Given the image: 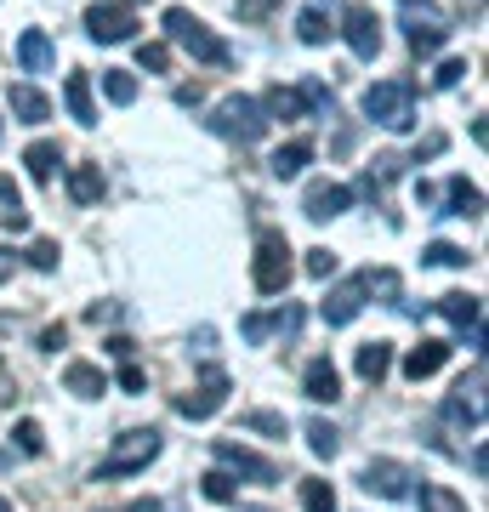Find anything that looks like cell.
<instances>
[{
    "instance_id": "37",
    "label": "cell",
    "mask_w": 489,
    "mask_h": 512,
    "mask_svg": "<svg viewBox=\"0 0 489 512\" xmlns=\"http://www.w3.org/2000/svg\"><path fill=\"white\" fill-rule=\"evenodd\" d=\"M12 439H18L23 456H40V450H46V433H40V421H18V427H12Z\"/></svg>"
},
{
    "instance_id": "31",
    "label": "cell",
    "mask_w": 489,
    "mask_h": 512,
    "mask_svg": "<svg viewBox=\"0 0 489 512\" xmlns=\"http://www.w3.org/2000/svg\"><path fill=\"white\" fill-rule=\"evenodd\" d=\"M296 35L308 40V46H325V40H330V18L319 12V6H308V12L296 18Z\"/></svg>"
},
{
    "instance_id": "27",
    "label": "cell",
    "mask_w": 489,
    "mask_h": 512,
    "mask_svg": "<svg viewBox=\"0 0 489 512\" xmlns=\"http://www.w3.org/2000/svg\"><path fill=\"white\" fill-rule=\"evenodd\" d=\"M69 194H74V205H97L103 200V171H97V165H74Z\"/></svg>"
},
{
    "instance_id": "47",
    "label": "cell",
    "mask_w": 489,
    "mask_h": 512,
    "mask_svg": "<svg viewBox=\"0 0 489 512\" xmlns=\"http://www.w3.org/2000/svg\"><path fill=\"white\" fill-rule=\"evenodd\" d=\"M12 268H18V256H12V251H6V245H0V285L12 279Z\"/></svg>"
},
{
    "instance_id": "15",
    "label": "cell",
    "mask_w": 489,
    "mask_h": 512,
    "mask_svg": "<svg viewBox=\"0 0 489 512\" xmlns=\"http://www.w3.org/2000/svg\"><path fill=\"white\" fill-rule=\"evenodd\" d=\"M347 205H353V188L347 183H313L302 211H308V222H330V217H342Z\"/></svg>"
},
{
    "instance_id": "34",
    "label": "cell",
    "mask_w": 489,
    "mask_h": 512,
    "mask_svg": "<svg viewBox=\"0 0 489 512\" xmlns=\"http://www.w3.org/2000/svg\"><path fill=\"white\" fill-rule=\"evenodd\" d=\"M137 63H143L148 74H165L171 69V46H165V40H143V46H137Z\"/></svg>"
},
{
    "instance_id": "50",
    "label": "cell",
    "mask_w": 489,
    "mask_h": 512,
    "mask_svg": "<svg viewBox=\"0 0 489 512\" xmlns=\"http://www.w3.org/2000/svg\"><path fill=\"white\" fill-rule=\"evenodd\" d=\"M0 512H12V501H6V495H0Z\"/></svg>"
},
{
    "instance_id": "42",
    "label": "cell",
    "mask_w": 489,
    "mask_h": 512,
    "mask_svg": "<svg viewBox=\"0 0 489 512\" xmlns=\"http://www.w3.org/2000/svg\"><path fill=\"white\" fill-rule=\"evenodd\" d=\"M120 387H126V393H143V387H148L143 365H131V359H126V365H120Z\"/></svg>"
},
{
    "instance_id": "10",
    "label": "cell",
    "mask_w": 489,
    "mask_h": 512,
    "mask_svg": "<svg viewBox=\"0 0 489 512\" xmlns=\"http://www.w3.org/2000/svg\"><path fill=\"white\" fill-rule=\"evenodd\" d=\"M342 35H347V46H353V57H376L381 52V18L364 6V0H353L342 12Z\"/></svg>"
},
{
    "instance_id": "13",
    "label": "cell",
    "mask_w": 489,
    "mask_h": 512,
    "mask_svg": "<svg viewBox=\"0 0 489 512\" xmlns=\"http://www.w3.org/2000/svg\"><path fill=\"white\" fill-rule=\"evenodd\" d=\"M211 450H217L222 473H245V478H256V484H273V478H279V467H273V461H262L256 450H245V444H234V439H217Z\"/></svg>"
},
{
    "instance_id": "30",
    "label": "cell",
    "mask_w": 489,
    "mask_h": 512,
    "mask_svg": "<svg viewBox=\"0 0 489 512\" xmlns=\"http://www.w3.org/2000/svg\"><path fill=\"white\" fill-rule=\"evenodd\" d=\"M103 92H109V103H137V80H131L126 69H103Z\"/></svg>"
},
{
    "instance_id": "45",
    "label": "cell",
    "mask_w": 489,
    "mask_h": 512,
    "mask_svg": "<svg viewBox=\"0 0 489 512\" xmlns=\"http://www.w3.org/2000/svg\"><path fill=\"white\" fill-rule=\"evenodd\" d=\"M433 154H444V137H438V131H433V137H427V143L416 148V154H410V165H421V160H433Z\"/></svg>"
},
{
    "instance_id": "24",
    "label": "cell",
    "mask_w": 489,
    "mask_h": 512,
    "mask_svg": "<svg viewBox=\"0 0 489 512\" xmlns=\"http://www.w3.org/2000/svg\"><path fill=\"white\" fill-rule=\"evenodd\" d=\"M0 222L12 228V234H29V211H23V194L12 177H0Z\"/></svg>"
},
{
    "instance_id": "25",
    "label": "cell",
    "mask_w": 489,
    "mask_h": 512,
    "mask_svg": "<svg viewBox=\"0 0 489 512\" xmlns=\"http://www.w3.org/2000/svg\"><path fill=\"white\" fill-rule=\"evenodd\" d=\"M444 194H450V217H484V194H478L467 177H450Z\"/></svg>"
},
{
    "instance_id": "6",
    "label": "cell",
    "mask_w": 489,
    "mask_h": 512,
    "mask_svg": "<svg viewBox=\"0 0 489 512\" xmlns=\"http://www.w3.org/2000/svg\"><path fill=\"white\" fill-rule=\"evenodd\" d=\"M404 40H410V52L433 57L444 52V40H450V18L438 12V6H427V0H404Z\"/></svg>"
},
{
    "instance_id": "2",
    "label": "cell",
    "mask_w": 489,
    "mask_h": 512,
    "mask_svg": "<svg viewBox=\"0 0 489 512\" xmlns=\"http://www.w3.org/2000/svg\"><path fill=\"white\" fill-rule=\"evenodd\" d=\"M364 114L387 131H410L416 126V80H376L364 92Z\"/></svg>"
},
{
    "instance_id": "16",
    "label": "cell",
    "mask_w": 489,
    "mask_h": 512,
    "mask_svg": "<svg viewBox=\"0 0 489 512\" xmlns=\"http://www.w3.org/2000/svg\"><path fill=\"white\" fill-rule=\"evenodd\" d=\"M302 393H308L313 404H336V399H342V370H336L325 353H319V359L302 370Z\"/></svg>"
},
{
    "instance_id": "33",
    "label": "cell",
    "mask_w": 489,
    "mask_h": 512,
    "mask_svg": "<svg viewBox=\"0 0 489 512\" xmlns=\"http://www.w3.org/2000/svg\"><path fill=\"white\" fill-rule=\"evenodd\" d=\"M200 490L211 495L217 507H228V501L239 495V478H234V473H222V467H217V473H205V478H200Z\"/></svg>"
},
{
    "instance_id": "49",
    "label": "cell",
    "mask_w": 489,
    "mask_h": 512,
    "mask_svg": "<svg viewBox=\"0 0 489 512\" xmlns=\"http://www.w3.org/2000/svg\"><path fill=\"white\" fill-rule=\"evenodd\" d=\"M126 512H160V507H154V501H131Z\"/></svg>"
},
{
    "instance_id": "23",
    "label": "cell",
    "mask_w": 489,
    "mask_h": 512,
    "mask_svg": "<svg viewBox=\"0 0 489 512\" xmlns=\"http://www.w3.org/2000/svg\"><path fill=\"white\" fill-rule=\"evenodd\" d=\"M6 103H12V114H18V120H29V126L52 120V103H46L35 86H12V92H6Z\"/></svg>"
},
{
    "instance_id": "41",
    "label": "cell",
    "mask_w": 489,
    "mask_h": 512,
    "mask_svg": "<svg viewBox=\"0 0 489 512\" xmlns=\"http://www.w3.org/2000/svg\"><path fill=\"white\" fill-rule=\"evenodd\" d=\"M234 12H239L245 23H262V18L273 12V0H234Z\"/></svg>"
},
{
    "instance_id": "3",
    "label": "cell",
    "mask_w": 489,
    "mask_h": 512,
    "mask_svg": "<svg viewBox=\"0 0 489 512\" xmlns=\"http://www.w3.org/2000/svg\"><path fill=\"white\" fill-rule=\"evenodd\" d=\"M268 109L256 103V97H222L217 109H211V131L228 137V143H262L268 137Z\"/></svg>"
},
{
    "instance_id": "8",
    "label": "cell",
    "mask_w": 489,
    "mask_h": 512,
    "mask_svg": "<svg viewBox=\"0 0 489 512\" xmlns=\"http://www.w3.org/2000/svg\"><path fill=\"white\" fill-rule=\"evenodd\" d=\"M131 29H137V12H131L126 0H97L86 12V35L103 40V46H120V40H131Z\"/></svg>"
},
{
    "instance_id": "40",
    "label": "cell",
    "mask_w": 489,
    "mask_h": 512,
    "mask_svg": "<svg viewBox=\"0 0 489 512\" xmlns=\"http://www.w3.org/2000/svg\"><path fill=\"white\" fill-rule=\"evenodd\" d=\"M29 268H40V274H52L57 268V245L52 239H35V245H29Z\"/></svg>"
},
{
    "instance_id": "22",
    "label": "cell",
    "mask_w": 489,
    "mask_h": 512,
    "mask_svg": "<svg viewBox=\"0 0 489 512\" xmlns=\"http://www.w3.org/2000/svg\"><path fill=\"white\" fill-rule=\"evenodd\" d=\"M313 160V143L308 137H296V143H285V148H273V160H268V171L285 183V177H302V165Z\"/></svg>"
},
{
    "instance_id": "11",
    "label": "cell",
    "mask_w": 489,
    "mask_h": 512,
    "mask_svg": "<svg viewBox=\"0 0 489 512\" xmlns=\"http://www.w3.org/2000/svg\"><path fill=\"white\" fill-rule=\"evenodd\" d=\"M433 308L444 313V319H450V325L461 330V336H467L472 348H484V330H478V319H484V302H478V296H467V291H450V296H438Z\"/></svg>"
},
{
    "instance_id": "39",
    "label": "cell",
    "mask_w": 489,
    "mask_h": 512,
    "mask_svg": "<svg viewBox=\"0 0 489 512\" xmlns=\"http://www.w3.org/2000/svg\"><path fill=\"white\" fill-rule=\"evenodd\" d=\"M461 74H467V63H461V57H444L438 74H433V86H438V92H450V86H461Z\"/></svg>"
},
{
    "instance_id": "29",
    "label": "cell",
    "mask_w": 489,
    "mask_h": 512,
    "mask_svg": "<svg viewBox=\"0 0 489 512\" xmlns=\"http://www.w3.org/2000/svg\"><path fill=\"white\" fill-rule=\"evenodd\" d=\"M421 512H467V501L450 484H421Z\"/></svg>"
},
{
    "instance_id": "44",
    "label": "cell",
    "mask_w": 489,
    "mask_h": 512,
    "mask_svg": "<svg viewBox=\"0 0 489 512\" xmlns=\"http://www.w3.org/2000/svg\"><path fill=\"white\" fill-rule=\"evenodd\" d=\"M103 348H109V359H120V365H126L131 353H137V342H131V336H109Z\"/></svg>"
},
{
    "instance_id": "38",
    "label": "cell",
    "mask_w": 489,
    "mask_h": 512,
    "mask_svg": "<svg viewBox=\"0 0 489 512\" xmlns=\"http://www.w3.org/2000/svg\"><path fill=\"white\" fill-rule=\"evenodd\" d=\"M302 268H308L313 279H330V274H336V251H325V245H313V251H308V262H302Z\"/></svg>"
},
{
    "instance_id": "35",
    "label": "cell",
    "mask_w": 489,
    "mask_h": 512,
    "mask_svg": "<svg viewBox=\"0 0 489 512\" xmlns=\"http://www.w3.org/2000/svg\"><path fill=\"white\" fill-rule=\"evenodd\" d=\"M427 262H438V268H467L472 256L461 251V245H450V239H433V245H427Z\"/></svg>"
},
{
    "instance_id": "12",
    "label": "cell",
    "mask_w": 489,
    "mask_h": 512,
    "mask_svg": "<svg viewBox=\"0 0 489 512\" xmlns=\"http://www.w3.org/2000/svg\"><path fill=\"white\" fill-rule=\"evenodd\" d=\"M239 330H245V342L296 336V330H302V308H296V302H285V308H273V313H245V319H239Z\"/></svg>"
},
{
    "instance_id": "46",
    "label": "cell",
    "mask_w": 489,
    "mask_h": 512,
    "mask_svg": "<svg viewBox=\"0 0 489 512\" xmlns=\"http://www.w3.org/2000/svg\"><path fill=\"white\" fill-rule=\"evenodd\" d=\"M200 97H205L200 80H194V86H177V103H200Z\"/></svg>"
},
{
    "instance_id": "1",
    "label": "cell",
    "mask_w": 489,
    "mask_h": 512,
    "mask_svg": "<svg viewBox=\"0 0 489 512\" xmlns=\"http://www.w3.org/2000/svg\"><path fill=\"white\" fill-rule=\"evenodd\" d=\"M165 35L177 40L188 57L211 63V69H228V63H234V46H228L222 35H211V29H205L194 12H188V6H165Z\"/></svg>"
},
{
    "instance_id": "20",
    "label": "cell",
    "mask_w": 489,
    "mask_h": 512,
    "mask_svg": "<svg viewBox=\"0 0 489 512\" xmlns=\"http://www.w3.org/2000/svg\"><path fill=\"white\" fill-rule=\"evenodd\" d=\"M63 387L80 393V399H103V393H109V376H103L97 365H86V359H74V365L63 370Z\"/></svg>"
},
{
    "instance_id": "17",
    "label": "cell",
    "mask_w": 489,
    "mask_h": 512,
    "mask_svg": "<svg viewBox=\"0 0 489 512\" xmlns=\"http://www.w3.org/2000/svg\"><path fill=\"white\" fill-rule=\"evenodd\" d=\"M18 63L29 74H46L57 63V46H52V35H46V29H23L18 35Z\"/></svg>"
},
{
    "instance_id": "5",
    "label": "cell",
    "mask_w": 489,
    "mask_h": 512,
    "mask_svg": "<svg viewBox=\"0 0 489 512\" xmlns=\"http://www.w3.org/2000/svg\"><path fill=\"white\" fill-rule=\"evenodd\" d=\"M290 274H296V268H290V239L279 234V228H268V234L256 239V262H251V285L262 296H279L290 285Z\"/></svg>"
},
{
    "instance_id": "21",
    "label": "cell",
    "mask_w": 489,
    "mask_h": 512,
    "mask_svg": "<svg viewBox=\"0 0 489 512\" xmlns=\"http://www.w3.org/2000/svg\"><path fill=\"white\" fill-rule=\"evenodd\" d=\"M353 370H359V382H381L387 370H393V342H364L353 353Z\"/></svg>"
},
{
    "instance_id": "32",
    "label": "cell",
    "mask_w": 489,
    "mask_h": 512,
    "mask_svg": "<svg viewBox=\"0 0 489 512\" xmlns=\"http://www.w3.org/2000/svg\"><path fill=\"white\" fill-rule=\"evenodd\" d=\"M302 507L308 512H336V490L325 478H302Z\"/></svg>"
},
{
    "instance_id": "26",
    "label": "cell",
    "mask_w": 489,
    "mask_h": 512,
    "mask_svg": "<svg viewBox=\"0 0 489 512\" xmlns=\"http://www.w3.org/2000/svg\"><path fill=\"white\" fill-rule=\"evenodd\" d=\"M57 160H63V154H57V143H29V154H23V165H29V177H35L40 188L57 177Z\"/></svg>"
},
{
    "instance_id": "18",
    "label": "cell",
    "mask_w": 489,
    "mask_h": 512,
    "mask_svg": "<svg viewBox=\"0 0 489 512\" xmlns=\"http://www.w3.org/2000/svg\"><path fill=\"white\" fill-rule=\"evenodd\" d=\"M444 365H450V342H421V348L404 353V376H410V382H427V376H438Z\"/></svg>"
},
{
    "instance_id": "36",
    "label": "cell",
    "mask_w": 489,
    "mask_h": 512,
    "mask_svg": "<svg viewBox=\"0 0 489 512\" xmlns=\"http://www.w3.org/2000/svg\"><path fill=\"white\" fill-rule=\"evenodd\" d=\"M245 427H251V433H268V439H285V416H273V410H245Z\"/></svg>"
},
{
    "instance_id": "48",
    "label": "cell",
    "mask_w": 489,
    "mask_h": 512,
    "mask_svg": "<svg viewBox=\"0 0 489 512\" xmlns=\"http://www.w3.org/2000/svg\"><path fill=\"white\" fill-rule=\"evenodd\" d=\"M461 6H467L472 18H484V0H461Z\"/></svg>"
},
{
    "instance_id": "14",
    "label": "cell",
    "mask_w": 489,
    "mask_h": 512,
    "mask_svg": "<svg viewBox=\"0 0 489 512\" xmlns=\"http://www.w3.org/2000/svg\"><path fill=\"white\" fill-rule=\"evenodd\" d=\"M410 484H416V478H410L404 461H370V467H364V490L381 495V501H404Z\"/></svg>"
},
{
    "instance_id": "19",
    "label": "cell",
    "mask_w": 489,
    "mask_h": 512,
    "mask_svg": "<svg viewBox=\"0 0 489 512\" xmlns=\"http://www.w3.org/2000/svg\"><path fill=\"white\" fill-rule=\"evenodd\" d=\"M63 103H69V114L80 120V126H97V103H91V74L74 69L69 80H63Z\"/></svg>"
},
{
    "instance_id": "9",
    "label": "cell",
    "mask_w": 489,
    "mask_h": 512,
    "mask_svg": "<svg viewBox=\"0 0 489 512\" xmlns=\"http://www.w3.org/2000/svg\"><path fill=\"white\" fill-rule=\"evenodd\" d=\"M364 296H370V285H364V274H353V279H342L336 291L319 302V319H325L330 330H342V325H353L364 313Z\"/></svg>"
},
{
    "instance_id": "7",
    "label": "cell",
    "mask_w": 489,
    "mask_h": 512,
    "mask_svg": "<svg viewBox=\"0 0 489 512\" xmlns=\"http://www.w3.org/2000/svg\"><path fill=\"white\" fill-rule=\"evenodd\" d=\"M228 404V370L222 365H205V376H200V387L194 393H177V416H188V421H211Z\"/></svg>"
},
{
    "instance_id": "43",
    "label": "cell",
    "mask_w": 489,
    "mask_h": 512,
    "mask_svg": "<svg viewBox=\"0 0 489 512\" xmlns=\"http://www.w3.org/2000/svg\"><path fill=\"white\" fill-rule=\"evenodd\" d=\"M63 342H69V325H63V319H57V325H46V330H40V348H46V353H57V348H63Z\"/></svg>"
},
{
    "instance_id": "4",
    "label": "cell",
    "mask_w": 489,
    "mask_h": 512,
    "mask_svg": "<svg viewBox=\"0 0 489 512\" xmlns=\"http://www.w3.org/2000/svg\"><path fill=\"white\" fill-rule=\"evenodd\" d=\"M154 456H160V433H154V427H131V433L114 439V450L103 456L97 478H131V473H143Z\"/></svg>"
},
{
    "instance_id": "28",
    "label": "cell",
    "mask_w": 489,
    "mask_h": 512,
    "mask_svg": "<svg viewBox=\"0 0 489 512\" xmlns=\"http://www.w3.org/2000/svg\"><path fill=\"white\" fill-rule=\"evenodd\" d=\"M308 450H313L319 461H330L336 450H342V433H336L330 421H319V416H313V421H308Z\"/></svg>"
},
{
    "instance_id": "51",
    "label": "cell",
    "mask_w": 489,
    "mask_h": 512,
    "mask_svg": "<svg viewBox=\"0 0 489 512\" xmlns=\"http://www.w3.org/2000/svg\"><path fill=\"white\" fill-rule=\"evenodd\" d=\"M0 131H6V126H0Z\"/></svg>"
}]
</instances>
